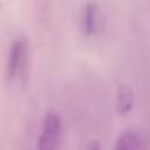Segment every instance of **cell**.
<instances>
[{
    "instance_id": "cell-1",
    "label": "cell",
    "mask_w": 150,
    "mask_h": 150,
    "mask_svg": "<svg viewBox=\"0 0 150 150\" xmlns=\"http://www.w3.org/2000/svg\"><path fill=\"white\" fill-rule=\"evenodd\" d=\"M61 131L62 125L60 116L53 111L47 112L42 122L41 134L39 137V148L42 150L55 149L60 142Z\"/></svg>"
},
{
    "instance_id": "cell-2",
    "label": "cell",
    "mask_w": 150,
    "mask_h": 150,
    "mask_svg": "<svg viewBox=\"0 0 150 150\" xmlns=\"http://www.w3.org/2000/svg\"><path fill=\"white\" fill-rule=\"evenodd\" d=\"M27 62V42L23 38H18L11 46L7 60V75L9 79L20 76Z\"/></svg>"
},
{
    "instance_id": "cell-3",
    "label": "cell",
    "mask_w": 150,
    "mask_h": 150,
    "mask_svg": "<svg viewBox=\"0 0 150 150\" xmlns=\"http://www.w3.org/2000/svg\"><path fill=\"white\" fill-rule=\"evenodd\" d=\"M81 25L86 35H93L98 26V8L95 2H87L82 9Z\"/></svg>"
},
{
    "instance_id": "cell-4",
    "label": "cell",
    "mask_w": 150,
    "mask_h": 150,
    "mask_svg": "<svg viewBox=\"0 0 150 150\" xmlns=\"http://www.w3.org/2000/svg\"><path fill=\"white\" fill-rule=\"evenodd\" d=\"M148 148L146 139L136 131H127L122 134L116 142V149L123 150H137Z\"/></svg>"
},
{
    "instance_id": "cell-5",
    "label": "cell",
    "mask_w": 150,
    "mask_h": 150,
    "mask_svg": "<svg viewBox=\"0 0 150 150\" xmlns=\"http://www.w3.org/2000/svg\"><path fill=\"white\" fill-rule=\"evenodd\" d=\"M132 107V91L127 86L120 87L117 95V109L121 114H127Z\"/></svg>"
}]
</instances>
